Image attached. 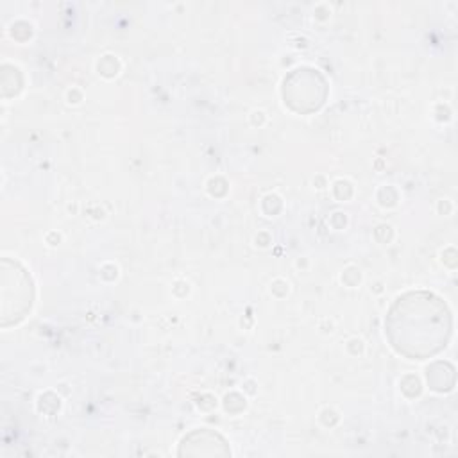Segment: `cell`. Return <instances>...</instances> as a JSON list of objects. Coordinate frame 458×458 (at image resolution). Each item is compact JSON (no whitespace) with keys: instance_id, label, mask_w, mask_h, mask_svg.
Returning <instances> with one entry per match:
<instances>
[{"instance_id":"1","label":"cell","mask_w":458,"mask_h":458,"mask_svg":"<svg viewBox=\"0 0 458 458\" xmlns=\"http://www.w3.org/2000/svg\"><path fill=\"white\" fill-rule=\"evenodd\" d=\"M386 333L399 352L422 360L445 345L451 333V315L445 304L431 293H406L392 306Z\"/></svg>"}]
</instances>
